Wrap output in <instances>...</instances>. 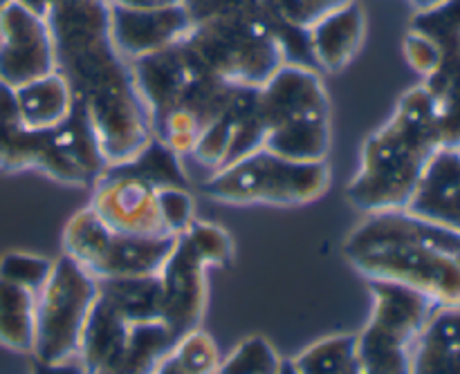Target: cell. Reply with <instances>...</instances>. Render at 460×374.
<instances>
[{"mask_svg": "<svg viewBox=\"0 0 460 374\" xmlns=\"http://www.w3.org/2000/svg\"><path fill=\"white\" fill-rule=\"evenodd\" d=\"M198 61L234 85L261 88L288 63L283 30L263 3L229 7L200 18L184 36Z\"/></svg>", "mask_w": 460, "mask_h": 374, "instance_id": "5b68a950", "label": "cell"}, {"mask_svg": "<svg viewBox=\"0 0 460 374\" xmlns=\"http://www.w3.org/2000/svg\"><path fill=\"white\" fill-rule=\"evenodd\" d=\"M130 327L133 323L126 321L108 300L97 296V303L90 312L84 336H81L79 352H76L88 374L119 372L126 345H128Z\"/></svg>", "mask_w": 460, "mask_h": 374, "instance_id": "e0dca14e", "label": "cell"}, {"mask_svg": "<svg viewBox=\"0 0 460 374\" xmlns=\"http://www.w3.org/2000/svg\"><path fill=\"white\" fill-rule=\"evenodd\" d=\"M349 0H263L265 12L283 30H308L319 16Z\"/></svg>", "mask_w": 460, "mask_h": 374, "instance_id": "4316f807", "label": "cell"}, {"mask_svg": "<svg viewBox=\"0 0 460 374\" xmlns=\"http://www.w3.org/2000/svg\"><path fill=\"white\" fill-rule=\"evenodd\" d=\"M88 206L115 231L171 236L164 231L157 209V188L137 175L103 169L102 178L94 182Z\"/></svg>", "mask_w": 460, "mask_h": 374, "instance_id": "7c38bea8", "label": "cell"}, {"mask_svg": "<svg viewBox=\"0 0 460 374\" xmlns=\"http://www.w3.org/2000/svg\"><path fill=\"white\" fill-rule=\"evenodd\" d=\"M331 187L328 161H295L268 148H256L200 184L202 196L238 206H304Z\"/></svg>", "mask_w": 460, "mask_h": 374, "instance_id": "8992f818", "label": "cell"}, {"mask_svg": "<svg viewBox=\"0 0 460 374\" xmlns=\"http://www.w3.org/2000/svg\"><path fill=\"white\" fill-rule=\"evenodd\" d=\"M18 4H22L25 9H30V12L39 13V16L48 18V13L52 12L57 4H63V3H72V0H16Z\"/></svg>", "mask_w": 460, "mask_h": 374, "instance_id": "d6a6232c", "label": "cell"}, {"mask_svg": "<svg viewBox=\"0 0 460 374\" xmlns=\"http://www.w3.org/2000/svg\"><path fill=\"white\" fill-rule=\"evenodd\" d=\"M54 260L27 251H7L0 258V278L39 294L52 274Z\"/></svg>", "mask_w": 460, "mask_h": 374, "instance_id": "484cf974", "label": "cell"}, {"mask_svg": "<svg viewBox=\"0 0 460 374\" xmlns=\"http://www.w3.org/2000/svg\"><path fill=\"white\" fill-rule=\"evenodd\" d=\"M277 374H299V370H296V368H295L292 359H288V361L281 363V368H279Z\"/></svg>", "mask_w": 460, "mask_h": 374, "instance_id": "e575fe53", "label": "cell"}, {"mask_svg": "<svg viewBox=\"0 0 460 374\" xmlns=\"http://www.w3.org/2000/svg\"><path fill=\"white\" fill-rule=\"evenodd\" d=\"M283 359L263 336L243 339L225 361L218 363L216 374H277Z\"/></svg>", "mask_w": 460, "mask_h": 374, "instance_id": "cb8c5ba5", "label": "cell"}, {"mask_svg": "<svg viewBox=\"0 0 460 374\" xmlns=\"http://www.w3.org/2000/svg\"><path fill=\"white\" fill-rule=\"evenodd\" d=\"M409 3H411L418 12H429V9L438 7V4L445 3V0H409Z\"/></svg>", "mask_w": 460, "mask_h": 374, "instance_id": "836d02e7", "label": "cell"}, {"mask_svg": "<svg viewBox=\"0 0 460 374\" xmlns=\"http://www.w3.org/2000/svg\"><path fill=\"white\" fill-rule=\"evenodd\" d=\"M0 170L22 173L39 170L67 187H79L76 175L58 151L57 133L30 130L18 117L13 88L0 81Z\"/></svg>", "mask_w": 460, "mask_h": 374, "instance_id": "8fae6325", "label": "cell"}, {"mask_svg": "<svg viewBox=\"0 0 460 374\" xmlns=\"http://www.w3.org/2000/svg\"><path fill=\"white\" fill-rule=\"evenodd\" d=\"M97 296L99 281L93 274L66 254L54 260L52 274L39 291L31 359L49 363L76 357Z\"/></svg>", "mask_w": 460, "mask_h": 374, "instance_id": "ba28073f", "label": "cell"}, {"mask_svg": "<svg viewBox=\"0 0 460 374\" xmlns=\"http://www.w3.org/2000/svg\"><path fill=\"white\" fill-rule=\"evenodd\" d=\"M31 374H88L85 366L81 363L79 357L63 359V361H39L34 359L31 361Z\"/></svg>", "mask_w": 460, "mask_h": 374, "instance_id": "4dcf8cb0", "label": "cell"}, {"mask_svg": "<svg viewBox=\"0 0 460 374\" xmlns=\"http://www.w3.org/2000/svg\"><path fill=\"white\" fill-rule=\"evenodd\" d=\"M99 296L133 326L162 321V287L157 274L142 278L99 281Z\"/></svg>", "mask_w": 460, "mask_h": 374, "instance_id": "44dd1931", "label": "cell"}, {"mask_svg": "<svg viewBox=\"0 0 460 374\" xmlns=\"http://www.w3.org/2000/svg\"><path fill=\"white\" fill-rule=\"evenodd\" d=\"M263 148L295 161H326L332 142L331 99L317 67L283 63L259 90Z\"/></svg>", "mask_w": 460, "mask_h": 374, "instance_id": "277c9868", "label": "cell"}, {"mask_svg": "<svg viewBox=\"0 0 460 374\" xmlns=\"http://www.w3.org/2000/svg\"><path fill=\"white\" fill-rule=\"evenodd\" d=\"M106 169L124 170V173L137 175V178L146 179L155 188L162 187H191L189 175L184 170L182 155L171 151L166 144H162L157 137H151V142L133 157V160L124 161L117 166H106Z\"/></svg>", "mask_w": 460, "mask_h": 374, "instance_id": "7402d4cb", "label": "cell"}, {"mask_svg": "<svg viewBox=\"0 0 460 374\" xmlns=\"http://www.w3.org/2000/svg\"><path fill=\"white\" fill-rule=\"evenodd\" d=\"M175 236H137L115 231L90 206L76 211L63 231V254L97 281L142 278L160 274Z\"/></svg>", "mask_w": 460, "mask_h": 374, "instance_id": "52a82bcc", "label": "cell"}, {"mask_svg": "<svg viewBox=\"0 0 460 374\" xmlns=\"http://www.w3.org/2000/svg\"><path fill=\"white\" fill-rule=\"evenodd\" d=\"M36 305V291L0 278V345L13 352H34Z\"/></svg>", "mask_w": 460, "mask_h": 374, "instance_id": "ffe728a7", "label": "cell"}, {"mask_svg": "<svg viewBox=\"0 0 460 374\" xmlns=\"http://www.w3.org/2000/svg\"><path fill=\"white\" fill-rule=\"evenodd\" d=\"M182 236L187 238L189 245L193 247L198 256L205 260L207 267H223L232 260L234 245L229 233L223 227L214 222H207V220H193L187 229L182 231Z\"/></svg>", "mask_w": 460, "mask_h": 374, "instance_id": "d4e9b609", "label": "cell"}, {"mask_svg": "<svg viewBox=\"0 0 460 374\" xmlns=\"http://www.w3.org/2000/svg\"><path fill=\"white\" fill-rule=\"evenodd\" d=\"M411 27L438 40L443 58L422 79L438 115L443 144H460V0H445L429 12H418Z\"/></svg>", "mask_w": 460, "mask_h": 374, "instance_id": "9c48e42d", "label": "cell"}, {"mask_svg": "<svg viewBox=\"0 0 460 374\" xmlns=\"http://www.w3.org/2000/svg\"><path fill=\"white\" fill-rule=\"evenodd\" d=\"M173 354L191 374H216L218 370V350L214 341L200 330H193L178 339V344L173 345Z\"/></svg>", "mask_w": 460, "mask_h": 374, "instance_id": "f1b7e54d", "label": "cell"}, {"mask_svg": "<svg viewBox=\"0 0 460 374\" xmlns=\"http://www.w3.org/2000/svg\"><path fill=\"white\" fill-rule=\"evenodd\" d=\"M16 0H0V12H4V9L9 7V4H13Z\"/></svg>", "mask_w": 460, "mask_h": 374, "instance_id": "d590c367", "label": "cell"}, {"mask_svg": "<svg viewBox=\"0 0 460 374\" xmlns=\"http://www.w3.org/2000/svg\"><path fill=\"white\" fill-rule=\"evenodd\" d=\"M344 256L367 281L409 287L436 308H460V233L407 209L364 213Z\"/></svg>", "mask_w": 460, "mask_h": 374, "instance_id": "7a4b0ae2", "label": "cell"}, {"mask_svg": "<svg viewBox=\"0 0 460 374\" xmlns=\"http://www.w3.org/2000/svg\"><path fill=\"white\" fill-rule=\"evenodd\" d=\"M18 117L30 130H52L70 117L75 97L58 70L13 88Z\"/></svg>", "mask_w": 460, "mask_h": 374, "instance_id": "d6986e66", "label": "cell"}, {"mask_svg": "<svg viewBox=\"0 0 460 374\" xmlns=\"http://www.w3.org/2000/svg\"><path fill=\"white\" fill-rule=\"evenodd\" d=\"M193 18L184 4L157 9H128L111 4V39L128 61L148 57L184 40Z\"/></svg>", "mask_w": 460, "mask_h": 374, "instance_id": "5bb4252c", "label": "cell"}, {"mask_svg": "<svg viewBox=\"0 0 460 374\" xmlns=\"http://www.w3.org/2000/svg\"><path fill=\"white\" fill-rule=\"evenodd\" d=\"M358 335H335L308 345L292 359L299 374H355Z\"/></svg>", "mask_w": 460, "mask_h": 374, "instance_id": "603a6c76", "label": "cell"}, {"mask_svg": "<svg viewBox=\"0 0 460 374\" xmlns=\"http://www.w3.org/2000/svg\"><path fill=\"white\" fill-rule=\"evenodd\" d=\"M157 209L164 231L171 236H180L196 220V200L189 187L157 188Z\"/></svg>", "mask_w": 460, "mask_h": 374, "instance_id": "83f0119b", "label": "cell"}, {"mask_svg": "<svg viewBox=\"0 0 460 374\" xmlns=\"http://www.w3.org/2000/svg\"><path fill=\"white\" fill-rule=\"evenodd\" d=\"M404 209L460 233V144L434 152Z\"/></svg>", "mask_w": 460, "mask_h": 374, "instance_id": "9a60e30c", "label": "cell"}, {"mask_svg": "<svg viewBox=\"0 0 460 374\" xmlns=\"http://www.w3.org/2000/svg\"><path fill=\"white\" fill-rule=\"evenodd\" d=\"M205 272V260L193 251L187 238L182 233L175 236L173 249L157 274L162 287V323L175 339L198 330L207 300Z\"/></svg>", "mask_w": 460, "mask_h": 374, "instance_id": "4fadbf2b", "label": "cell"}, {"mask_svg": "<svg viewBox=\"0 0 460 374\" xmlns=\"http://www.w3.org/2000/svg\"><path fill=\"white\" fill-rule=\"evenodd\" d=\"M411 374H460V308H436L411 348Z\"/></svg>", "mask_w": 460, "mask_h": 374, "instance_id": "ac0fdd59", "label": "cell"}, {"mask_svg": "<svg viewBox=\"0 0 460 374\" xmlns=\"http://www.w3.org/2000/svg\"><path fill=\"white\" fill-rule=\"evenodd\" d=\"M367 36V16L355 0L331 9L305 30L313 65L340 72L358 57Z\"/></svg>", "mask_w": 460, "mask_h": 374, "instance_id": "2e32d148", "label": "cell"}, {"mask_svg": "<svg viewBox=\"0 0 460 374\" xmlns=\"http://www.w3.org/2000/svg\"><path fill=\"white\" fill-rule=\"evenodd\" d=\"M440 146L438 115L420 83L407 90L394 115L367 137L346 197L362 213L404 209Z\"/></svg>", "mask_w": 460, "mask_h": 374, "instance_id": "3957f363", "label": "cell"}, {"mask_svg": "<svg viewBox=\"0 0 460 374\" xmlns=\"http://www.w3.org/2000/svg\"><path fill=\"white\" fill-rule=\"evenodd\" d=\"M54 70L57 54L48 18L18 3L9 4L0 12V81L18 88Z\"/></svg>", "mask_w": 460, "mask_h": 374, "instance_id": "30bf717a", "label": "cell"}, {"mask_svg": "<svg viewBox=\"0 0 460 374\" xmlns=\"http://www.w3.org/2000/svg\"><path fill=\"white\" fill-rule=\"evenodd\" d=\"M115 7H128V9H157V7H171V4H184V0H108Z\"/></svg>", "mask_w": 460, "mask_h": 374, "instance_id": "1f68e13d", "label": "cell"}, {"mask_svg": "<svg viewBox=\"0 0 460 374\" xmlns=\"http://www.w3.org/2000/svg\"><path fill=\"white\" fill-rule=\"evenodd\" d=\"M57 70L88 115L106 166L133 160L153 137L130 61L111 39L108 0H72L48 13Z\"/></svg>", "mask_w": 460, "mask_h": 374, "instance_id": "6da1fadb", "label": "cell"}, {"mask_svg": "<svg viewBox=\"0 0 460 374\" xmlns=\"http://www.w3.org/2000/svg\"><path fill=\"white\" fill-rule=\"evenodd\" d=\"M402 52L409 67L418 72L422 79L436 72V67L440 65V58H443V49H440L438 40L431 39L425 31L416 30V27H409L407 34H404Z\"/></svg>", "mask_w": 460, "mask_h": 374, "instance_id": "f546056e", "label": "cell"}]
</instances>
